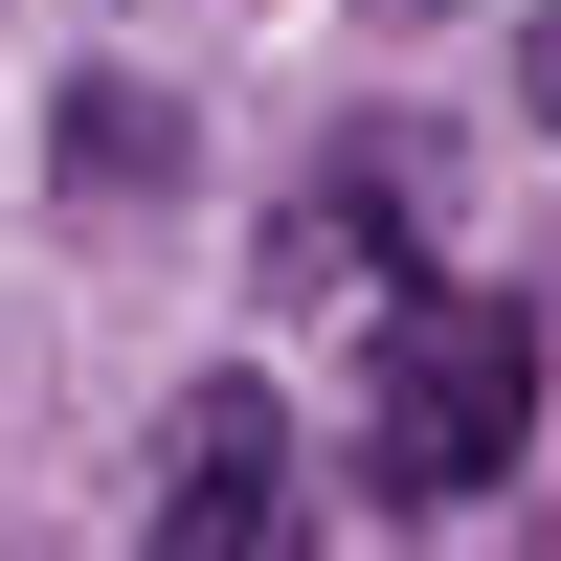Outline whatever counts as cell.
<instances>
[{
  "label": "cell",
  "mask_w": 561,
  "mask_h": 561,
  "mask_svg": "<svg viewBox=\"0 0 561 561\" xmlns=\"http://www.w3.org/2000/svg\"><path fill=\"white\" fill-rule=\"evenodd\" d=\"M517 449H539V314L517 293H404L382 359H359V472L449 517V494H494Z\"/></svg>",
  "instance_id": "obj_1"
},
{
  "label": "cell",
  "mask_w": 561,
  "mask_h": 561,
  "mask_svg": "<svg viewBox=\"0 0 561 561\" xmlns=\"http://www.w3.org/2000/svg\"><path fill=\"white\" fill-rule=\"evenodd\" d=\"M158 561H293V404H270V382H180Z\"/></svg>",
  "instance_id": "obj_2"
},
{
  "label": "cell",
  "mask_w": 561,
  "mask_h": 561,
  "mask_svg": "<svg viewBox=\"0 0 561 561\" xmlns=\"http://www.w3.org/2000/svg\"><path fill=\"white\" fill-rule=\"evenodd\" d=\"M539 135H561V45H539Z\"/></svg>",
  "instance_id": "obj_3"
}]
</instances>
